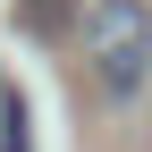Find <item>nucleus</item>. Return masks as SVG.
Returning <instances> with one entry per match:
<instances>
[{
	"instance_id": "f257e3e1",
	"label": "nucleus",
	"mask_w": 152,
	"mask_h": 152,
	"mask_svg": "<svg viewBox=\"0 0 152 152\" xmlns=\"http://www.w3.org/2000/svg\"><path fill=\"white\" fill-rule=\"evenodd\" d=\"M85 68L102 76V93L135 102L152 85V0H93L85 9Z\"/></svg>"
},
{
	"instance_id": "f03ea898",
	"label": "nucleus",
	"mask_w": 152,
	"mask_h": 152,
	"mask_svg": "<svg viewBox=\"0 0 152 152\" xmlns=\"http://www.w3.org/2000/svg\"><path fill=\"white\" fill-rule=\"evenodd\" d=\"M0 152H34L26 144V102H17V93L0 102Z\"/></svg>"
},
{
	"instance_id": "7ed1b4c3",
	"label": "nucleus",
	"mask_w": 152,
	"mask_h": 152,
	"mask_svg": "<svg viewBox=\"0 0 152 152\" xmlns=\"http://www.w3.org/2000/svg\"><path fill=\"white\" fill-rule=\"evenodd\" d=\"M17 9H26L34 26H68V9H85V0H17Z\"/></svg>"
}]
</instances>
